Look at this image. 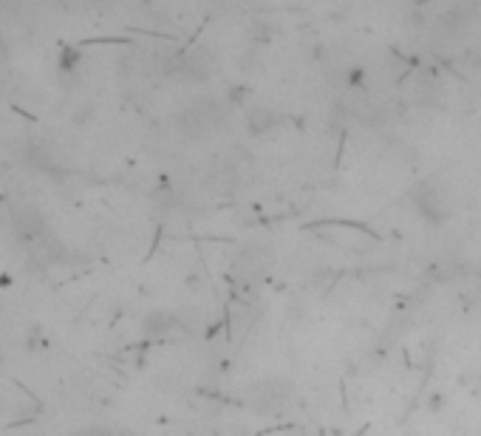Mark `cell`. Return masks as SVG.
Segmentation results:
<instances>
[{
    "label": "cell",
    "mask_w": 481,
    "mask_h": 436,
    "mask_svg": "<svg viewBox=\"0 0 481 436\" xmlns=\"http://www.w3.org/2000/svg\"><path fill=\"white\" fill-rule=\"evenodd\" d=\"M9 57H12V49H9V43H6V37L0 34V65H3V62H9Z\"/></svg>",
    "instance_id": "1"
}]
</instances>
